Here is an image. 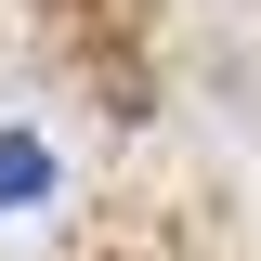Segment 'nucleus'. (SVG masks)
Masks as SVG:
<instances>
[{"label":"nucleus","mask_w":261,"mask_h":261,"mask_svg":"<svg viewBox=\"0 0 261 261\" xmlns=\"http://www.w3.org/2000/svg\"><path fill=\"white\" fill-rule=\"evenodd\" d=\"M39 196H53V144L0 130V209H39Z\"/></svg>","instance_id":"obj_1"}]
</instances>
